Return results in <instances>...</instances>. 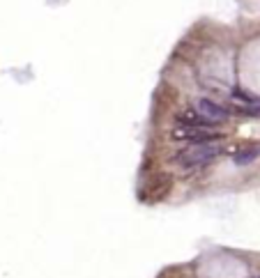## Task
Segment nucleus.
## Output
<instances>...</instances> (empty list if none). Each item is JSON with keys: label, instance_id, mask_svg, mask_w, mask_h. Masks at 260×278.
Listing matches in <instances>:
<instances>
[{"label": "nucleus", "instance_id": "7ed1b4c3", "mask_svg": "<svg viewBox=\"0 0 260 278\" xmlns=\"http://www.w3.org/2000/svg\"><path fill=\"white\" fill-rule=\"evenodd\" d=\"M196 113H198L200 118H205L210 125H221L224 120H228L230 113L226 111L221 104H217V101H212V99H200L198 104H196Z\"/></svg>", "mask_w": 260, "mask_h": 278}, {"label": "nucleus", "instance_id": "f03ea898", "mask_svg": "<svg viewBox=\"0 0 260 278\" xmlns=\"http://www.w3.org/2000/svg\"><path fill=\"white\" fill-rule=\"evenodd\" d=\"M175 140H187V142H198V140H214L219 134L214 127H191V125H175L173 129Z\"/></svg>", "mask_w": 260, "mask_h": 278}, {"label": "nucleus", "instance_id": "20e7f679", "mask_svg": "<svg viewBox=\"0 0 260 278\" xmlns=\"http://www.w3.org/2000/svg\"><path fill=\"white\" fill-rule=\"evenodd\" d=\"M258 154H260L258 145H254V147H247V149H242V152L235 154V163H237V166H249L251 161H256V156H258Z\"/></svg>", "mask_w": 260, "mask_h": 278}, {"label": "nucleus", "instance_id": "f257e3e1", "mask_svg": "<svg viewBox=\"0 0 260 278\" xmlns=\"http://www.w3.org/2000/svg\"><path fill=\"white\" fill-rule=\"evenodd\" d=\"M219 154H221L219 138H214V140L189 142V147H184L177 154V166L184 168V170H198V168L210 166Z\"/></svg>", "mask_w": 260, "mask_h": 278}]
</instances>
